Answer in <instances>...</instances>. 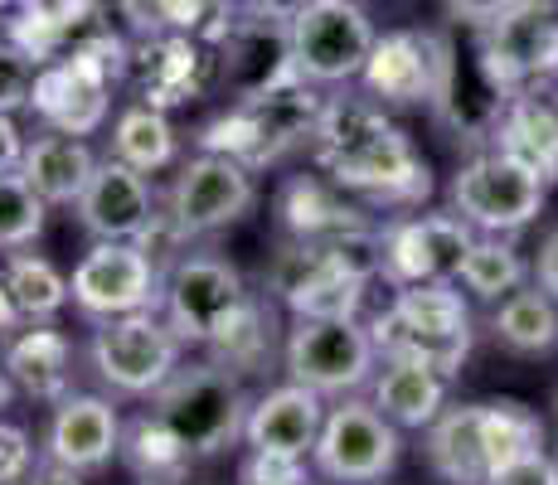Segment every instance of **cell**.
<instances>
[{
    "label": "cell",
    "instance_id": "cell-29",
    "mask_svg": "<svg viewBox=\"0 0 558 485\" xmlns=\"http://www.w3.org/2000/svg\"><path fill=\"white\" fill-rule=\"evenodd\" d=\"M122 461L132 466V476L142 485H180L190 471V451L175 441L166 423L146 408L136 423H126V437H122Z\"/></svg>",
    "mask_w": 558,
    "mask_h": 485
},
{
    "label": "cell",
    "instance_id": "cell-35",
    "mask_svg": "<svg viewBox=\"0 0 558 485\" xmlns=\"http://www.w3.org/2000/svg\"><path fill=\"white\" fill-rule=\"evenodd\" d=\"M486 485H558V461L549 457V451H530V457L500 466Z\"/></svg>",
    "mask_w": 558,
    "mask_h": 485
},
{
    "label": "cell",
    "instance_id": "cell-37",
    "mask_svg": "<svg viewBox=\"0 0 558 485\" xmlns=\"http://www.w3.org/2000/svg\"><path fill=\"white\" fill-rule=\"evenodd\" d=\"M25 132L10 112H0V175H20V160H25Z\"/></svg>",
    "mask_w": 558,
    "mask_h": 485
},
{
    "label": "cell",
    "instance_id": "cell-2",
    "mask_svg": "<svg viewBox=\"0 0 558 485\" xmlns=\"http://www.w3.org/2000/svg\"><path fill=\"white\" fill-rule=\"evenodd\" d=\"M530 451H544V417L514 398L457 403L423 437L427 471L442 485H486L500 466Z\"/></svg>",
    "mask_w": 558,
    "mask_h": 485
},
{
    "label": "cell",
    "instance_id": "cell-25",
    "mask_svg": "<svg viewBox=\"0 0 558 485\" xmlns=\"http://www.w3.org/2000/svg\"><path fill=\"white\" fill-rule=\"evenodd\" d=\"M490 336L510 354H554L558 350V301L544 287H520L490 311Z\"/></svg>",
    "mask_w": 558,
    "mask_h": 485
},
{
    "label": "cell",
    "instance_id": "cell-40",
    "mask_svg": "<svg viewBox=\"0 0 558 485\" xmlns=\"http://www.w3.org/2000/svg\"><path fill=\"white\" fill-rule=\"evenodd\" d=\"M20 485H88V481H83L78 471H63V466H49V461H39V466L29 471Z\"/></svg>",
    "mask_w": 558,
    "mask_h": 485
},
{
    "label": "cell",
    "instance_id": "cell-6",
    "mask_svg": "<svg viewBox=\"0 0 558 485\" xmlns=\"http://www.w3.org/2000/svg\"><path fill=\"white\" fill-rule=\"evenodd\" d=\"M379 344H374L369 326L355 320H311V316H292L282 344V364L287 379L311 388L320 398H360V388L374 384L379 374Z\"/></svg>",
    "mask_w": 558,
    "mask_h": 485
},
{
    "label": "cell",
    "instance_id": "cell-24",
    "mask_svg": "<svg viewBox=\"0 0 558 485\" xmlns=\"http://www.w3.org/2000/svg\"><path fill=\"white\" fill-rule=\"evenodd\" d=\"M20 175H25V185L45 204H78L83 190L98 175V156H93V146L83 142V136L45 132L25 146Z\"/></svg>",
    "mask_w": 558,
    "mask_h": 485
},
{
    "label": "cell",
    "instance_id": "cell-38",
    "mask_svg": "<svg viewBox=\"0 0 558 485\" xmlns=\"http://www.w3.org/2000/svg\"><path fill=\"white\" fill-rule=\"evenodd\" d=\"M306 5H316V0H243V15L267 20V25H292Z\"/></svg>",
    "mask_w": 558,
    "mask_h": 485
},
{
    "label": "cell",
    "instance_id": "cell-1",
    "mask_svg": "<svg viewBox=\"0 0 558 485\" xmlns=\"http://www.w3.org/2000/svg\"><path fill=\"white\" fill-rule=\"evenodd\" d=\"M320 175L336 190L364 194L374 204H417L433 190V170L389 117V107L369 97H336L326 102L311 136Z\"/></svg>",
    "mask_w": 558,
    "mask_h": 485
},
{
    "label": "cell",
    "instance_id": "cell-10",
    "mask_svg": "<svg viewBox=\"0 0 558 485\" xmlns=\"http://www.w3.org/2000/svg\"><path fill=\"white\" fill-rule=\"evenodd\" d=\"M374 45V20L364 15L360 0H316L287 25V49H292V73L311 88H340L360 83Z\"/></svg>",
    "mask_w": 558,
    "mask_h": 485
},
{
    "label": "cell",
    "instance_id": "cell-34",
    "mask_svg": "<svg viewBox=\"0 0 558 485\" xmlns=\"http://www.w3.org/2000/svg\"><path fill=\"white\" fill-rule=\"evenodd\" d=\"M239 485H311L306 461H282V457H253L243 461Z\"/></svg>",
    "mask_w": 558,
    "mask_h": 485
},
{
    "label": "cell",
    "instance_id": "cell-16",
    "mask_svg": "<svg viewBox=\"0 0 558 485\" xmlns=\"http://www.w3.org/2000/svg\"><path fill=\"white\" fill-rule=\"evenodd\" d=\"M399 427L364 398H340L326 413L320 441L311 451L316 476L336 485H374L399 466Z\"/></svg>",
    "mask_w": 558,
    "mask_h": 485
},
{
    "label": "cell",
    "instance_id": "cell-11",
    "mask_svg": "<svg viewBox=\"0 0 558 485\" xmlns=\"http://www.w3.org/2000/svg\"><path fill=\"white\" fill-rule=\"evenodd\" d=\"M117 73H122V45L107 35L93 49H78V53H69V59L45 63L35 78L29 112L45 122V132L93 136L107 122Z\"/></svg>",
    "mask_w": 558,
    "mask_h": 485
},
{
    "label": "cell",
    "instance_id": "cell-8",
    "mask_svg": "<svg viewBox=\"0 0 558 485\" xmlns=\"http://www.w3.org/2000/svg\"><path fill=\"white\" fill-rule=\"evenodd\" d=\"M253 204H257L253 166H243L239 156H223V150H199L170 180L160 223H166V233L175 243H195L233 229Z\"/></svg>",
    "mask_w": 558,
    "mask_h": 485
},
{
    "label": "cell",
    "instance_id": "cell-18",
    "mask_svg": "<svg viewBox=\"0 0 558 485\" xmlns=\"http://www.w3.org/2000/svg\"><path fill=\"white\" fill-rule=\"evenodd\" d=\"M83 233L93 243H146L160 229L156 190L142 170L122 166V160H98V175L83 190V199L73 204Z\"/></svg>",
    "mask_w": 558,
    "mask_h": 485
},
{
    "label": "cell",
    "instance_id": "cell-15",
    "mask_svg": "<svg viewBox=\"0 0 558 485\" xmlns=\"http://www.w3.org/2000/svg\"><path fill=\"white\" fill-rule=\"evenodd\" d=\"M69 287H73V306L98 326V320L160 311L166 272L156 267L146 243H93L83 253V263L73 267Z\"/></svg>",
    "mask_w": 558,
    "mask_h": 485
},
{
    "label": "cell",
    "instance_id": "cell-5",
    "mask_svg": "<svg viewBox=\"0 0 558 485\" xmlns=\"http://www.w3.org/2000/svg\"><path fill=\"white\" fill-rule=\"evenodd\" d=\"M248 311L253 291L233 263H223L214 253H185L170 263L166 287H160V316L170 320V330L185 344H199V350L214 354L243 326Z\"/></svg>",
    "mask_w": 558,
    "mask_h": 485
},
{
    "label": "cell",
    "instance_id": "cell-28",
    "mask_svg": "<svg viewBox=\"0 0 558 485\" xmlns=\"http://www.w3.org/2000/svg\"><path fill=\"white\" fill-rule=\"evenodd\" d=\"M107 156L142 170V175H156V170H166L175 160V126L156 102H132L117 112L112 136H107Z\"/></svg>",
    "mask_w": 558,
    "mask_h": 485
},
{
    "label": "cell",
    "instance_id": "cell-23",
    "mask_svg": "<svg viewBox=\"0 0 558 485\" xmlns=\"http://www.w3.org/2000/svg\"><path fill=\"white\" fill-rule=\"evenodd\" d=\"M369 403L389 417L393 427L408 433H427L437 417L447 413V374L427 369L413 360H384L369 384Z\"/></svg>",
    "mask_w": 558,
    "mask_h": 485
},
{
    "label": "cell",
    "instance_id": "cell-33",
    "mask_svg": "<svg viewBox=\"0 0 558 485\" xmlns=\"http://www.w3.org/2000/svg\"><path fill=\"white\" fill-rule=\"evenodd\" d=\"M35 441H29L25 427L0 423V485H20L35 471Z\"/></svg>",
    "mask_w": 558,
    "mask_h": 485
},
{
    "label": "cell",
    "instance_id": "cell-36",
    "mask_svg": "<svg viewBox=\"0 0 558 485\" xmlns=\"http://www.w3.org/2000/svg\"><path fill=\"white\" fill-rule=\"evenodd\" d=\"M520 0H442V10L457 20V25H471V29H486L496 25L506 10H514Z\"/></svg>",
    "mask_w": 558,
    "mask_h": 485
},
{
    "label": "cell",
    "instance_id": "cell-39",
    "mask_svg": "<svg viewBox=\"0 0 558 485\" xmlns=\"http://www.w3.org/2000/svg\"><path fill=\"white\" fill-rule=\"evenodd\" d=\"M534 287H544L558 301V229L539 247V263H534Z\"/></svg>",
    "mask_w": 558,
    "mask_h": 485
},
{
    "label": "cell",
    "instance_id": "cell-30",
    "mask_svg": "<svg viewBox=\"0 0 558 485\" xmlns=\"http://www.w3.org/2000/svg\"><path fill=\"white\" fill-rule=\"evenodd\" d=\"M457 282L481 301H506L510 291L530 287V263L520 257L514 243H500V239H476V247L466 253L461 263Z\"/></svg>",
    "mask_w": 558,
    "mask_h": 485
},
{
    "label": "cell",
    "instance_id": "cell-21",
    "mask_svg": "<svg viewBox=\"0 0 558 485\" xmlns=\"http://www.w3.org/2000/svg\"><path fill=\"white\" fill-rule=\"evenodd\" d=\"M496 150L520 160L524 170H534L544 185H554L558 180V88H554V78L510 97L496 122Z\"/></svg>",
    "mask_w": 558,
    "mask_h": 485
},
{
    "label": "cell",
    "instance_id": "cell-13",
    "mask_svg": "<svg viewBox=\"0 0 558 485\" xmlns=\"http://www.w3.org/2000/svg\"><path fill=\"white\" fill-rule=\"evenodd\" d=\"M457 73V49L437 29H393L379 35L360 88L379 107H437Z\"/></svg>",
    "mask_w": 558,
    "mask_h": 485
},
{
    "label": "cell",
    "instance_id": "cell-27",
    "mask_svg": "<svg viewBox=\"0 0 558 485\" xmlns=\"http://www.w3.org/2000/svg\"><path fill=\"white\" fill-rule=\"evenodd\" d=\"M277 214H282V229L292 239H340V233H360V219L350 204L336 199V185L316 175H296L282 185V199H277Z\"/></svg>",
    "mask_w": 558,
    "mask_h": 485
},
{
    "label": "cell",
    "instance_id": "cell-20",
    "mask_svg": "<svg viewBox=\"0 0 558 485\" xmlns=\"http://www.w3.org/2000/svg\"><path fill=\"white\" fill-rule=\"evenodd\" d=\"M326 398L311 393L302 384H277L253 398L248 427H243V447L253 457H282V461H311L326 427Z\"/></svg>",
    "mask_w": 558,
    "mask_h": 485
},
{
    "label": "cell",
    "instance_id": "cell-22",
    "mask_svg": "<svg viewBox=\"0 0 558 485\" xmlns=\"http://www.w3.org/2000/svg\"><path fill=\"white\" fill-rule=\"evenodd\" d=\"M5 374L15 393L35 398V403H63L73 393V340L53 326H20L15 336L0 344Z\"/></svg>",
    "mask_w": 558,
    "mask_h": 485
},
{
    "label": "cell",
    "instance_id": "cell-19",
    "mask_svg": "<svg viewBox=\"0 0 558 485\" xmlns=\"http://www.w3.org/2000/svg\"><path fill=\"white\" fill-rule=\"evenodd\" d=\"M122 437H126V423L112 398L69 393L63 403H53V413H49L45 461L49 466H63V471H78V476H93V471L112 466V461L122 457Z\"/></svg>",
    "mask_w": 558,
    "mask_h": 485
},
{
    "label": "cell",
    "instance_id": "cell-14",
    "mask_svg": "<svg viewBox=\"0 0 558 485\" xmlns=\"http://www.w3.org/2000/svg\"><path fill=\"white\" fill-rule=\"evenodd\" d=\"M544 194L549 185L534 170H524L520 160L500 156V150H481L452 175V214H461L486 239H500V233H520L539 219Z\"/></svg>",
    "mask_w": 558,
    "mask_h": 485
},
{
    "label": "cell",
    "instance_id": "cell-32",
    "mask_svg": "<svg viewBox=\"0 0 558 485\" xmlns=\"http://www.w3.org/2000/svg\"><path fill=\"white\" fill-rule=\"evenodd\" d=\"M35 78H39V63L29 59L20 45L0 39V112L15 117L20 107H29V97H35Z\"/></svg>",
    "mask_w": 558,
    "mask_h": 485
},
{
    "label": "cell",
    "instance_id": "cell-12",
    "mask_svg": "<svg viewBox=\"0 0 558 485\" xmlns=\"http://www.w3.org/2000/svg\"><path fill=\"white\" fill-rule=\"evenodd\" d=\"M476 69L506 97L549 83L558 73V0H520L476 29Z\"/></svg>",
    "mask_w": 558,
    "mask_h": 485
},
{
    "label": "cell",
    "instance_id": "cell-9",
    "mask_svg": "<svg viewBox=\"0 0 558 485\" xmlns=\"http://www.w3.org/2000/svg\"><path fill=\"white\" fill-rule=\"evenodd\" d=\"M320 112H326V97H316L311 83L292 78L282 88L239 102L229 117H219L204 132V150H223V156H239L243 166H263V160H277L292 146H311Z\"/></svg>",
    "mask_w": 558,
    "mask_h": 485
},
{
    "label": "cell",
    "instance_id": "cell-31",
    "mask_svg": "<svg viewBox=\"0 0 558 485\" xmlns=\"http://www.w3.org/2000/svg\"><path fill=\"white\" fill-rule=\"evenodd\" d=\"M49 204L25 185V175H0V253H20L45 233Z\"/></svg>",
    "mask_w": 558,
    "mask_h": 485
},
{
    "label": "cell",
    "instance_id": "cell-3",
    "mask_svg": "<svg viewBox=\"0 0 558 485\" xmlns=\"http://www.w3.org/2000/svg\"><path fill=\"white\" fill-rule=\"evenodd\" d=\"M369 336L384 360H413L452 379L476 344V320L452 282L399 287L389 306L369 320Z\"/></svg>",
    "mask_w": 558,
    "mask_h": 485
},
{
    "label": "cell",
    "instance_id": "cell-7",
    "mask_svg": "<svg viewBox=\"0 0 558 485\" xmlns=\"http://www.w3.org/2000/svg\"><path fill=\"white\" fill-rule=\"evenodd\" d=\"M88 364L117 398H156L185 364V340L156 311L98 320L88 336Z\"/></svg>",
    "mask_w": 558,
    "mask_h": 485
},
{
    "label": "cell",
    "instance_id": "cell-4",
    "mask_svg": "<svg viewBox=\"0 0 558 485\" xmlns=\"http://www.w3.org/2000/svg\"><path fill=\"white\" fill-rule=\"evenodd\" d=\"M151 413L199 461V457H219L223 447L243 441L253 398L233 369H223L219 360H199V364H180L175 379L151 398Z\"/></svg>",
    "mask_w": 558,
    "mask_h": 485
},
{
    "label": "cell",
    "instance_id": "cell-42",
    "mask_svg": "<svg viewBox=\"0 0 558 485\" xmlns=\"http://www.w3.org/2000/svg\"><path fill=\"white\" fill-rule=\"evenodd\" d=\"M10 398H15V384H10L5 360H0V413H5V408H10Z\"/></svg>",
    "mask_w": 558,
    "mask_h": 485
},
{
    "label": "cell",
    "instance_id": "cell-17",
    "mask_svg": "<svg viewBox=\"0 0 558 485\" xmlns=\"http://www.w3.org/2000/svg\"><path fill=\"white\" fill-rule=\"evenodd\" d=\"M471 247H476V229L461 214H417L379 233V272L393 282V291L457 282Z\"/></svg>",
    "mask_w": 558,
    "mask_h": 485
},
{
    "label": "cell",
    "instance_id": "cell-41",
    "mask_svg": "<svg viewBox=\"0 0 558 485\" xmlns=\"http://www.w3.org/2000/svg\"><path fill=\"white\" fill-rule=\"evenodd\" d=\"M15 330H20V311H15V301H10L5 282H0V340L15 336Z\"/></svg>",
    "mask_w": 558,
    "mask_h": 485
},
{
    "label": "cell",
    "instance_id": "cell-26",
    "mask_svg": "<svg viewBox=\"0 0 558 485\" xmlns=\"http://www.w3.org/2000/svg\"><path fill=\"white\" fill-rule=\"evenodd\" d=\"M0 282L20 311V326H49L63 306L73 301V287L49 257L35 253H5L0 257Z\"/></svg>",
    "mask_w": 558,
    "mask_h": 485
}]
</instances>
